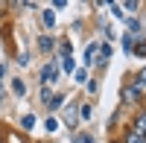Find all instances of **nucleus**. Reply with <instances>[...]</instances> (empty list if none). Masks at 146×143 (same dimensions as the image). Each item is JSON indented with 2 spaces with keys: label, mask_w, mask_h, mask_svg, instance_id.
Segmentation results:
<instances>
[{
  "label": "nucleus",
  "mask_w": 146,
  "mask_h": 143,
  "mask_svg": "<svg viewBox=\"0 0 146 143\" xmlns=\"http://www.w3.org/2000/svg\"><path fill=\"white\" fill-rule=\"evenodd\" d=\"M85 64H100V44L85 47Z\"/></svg>",
  "instance_id": "nucleus-1"
},
{
  "label": "nucleus",
  "mask_w": 146,
  "mask_h": 143,
  "mask_svg": "<svg viewBox=\"0 0 146 143\" xmlns=\"http://www.w3.org/2000/svg\"><path fill=\"white\" fill-rule=\"evenodd\" d=\"M135 134L146 137V111H140V114H137V123H135Z\"/></svg>",
  "instance_id": "nucleus-2"
},
{
  "label": "nucleus",
  "mask_w": 146,
  "mask_h": 143,
  "mask_svg": "<svg viewBox=\"0 0 146 143\" xmlns=\"http://www.w3.org/2000/svg\"><path fill=\"white\" fill-rule=\"evenodd\" d=\"M56 73H58L56 64H47V67L41 70V79H44V82H53V79H56Z\"/></svg>",
  "instance_id": "nucleus-3"
},
{
  "label": "nucleus",
  "mask_w": 146,
  "mask_h": 143,
  "mask_svg": "<svg viewBox=\"0 0 146 143\" xmlns=\"http://www.w3.org/2000/svg\"><path fill=\"white\" fill-rule=\"evenodd\" d=\"M123 97H126V102H137V97H140V91H137V85H129Z\"/></svg>",
  "instance_id": "nucleus-4"
},
{
  "label": "nucleus",
  "mask_w": 146,
  "mask_h": 143,
  "mask_svg": "<svg viewBox=\"0 0 146 143\" xmlns=\"http://www.w3.org/2000/svg\"><path fill=\"white\" fill-rule=\"evenodd\" d=\"M108 58H111V47L105 44V47H100V64H105Z\"/></svg>",
  "instance_id": "nucleus-5"
},
{
  "label": "nucleus",
  "mask_w": 146,
  "mask_h": 143,
  "mask_svg": "<svg viewBox=\"0 0 146 143\" xmlns=\"http://www.w3.org/2000/svg\"><path fill=\"white\" fill-rule=\"evenodd\" d=\"M12 91H15V93H21V97H23V93H27V85H23L21 79H15V82H12Z\"/></svg>",
  "instance_id": "nucleus-6"
},
{
  "label": "nucleus",
  "mask_w": 146,
  "mask_h": 143,
  "mask_svg": "<svg viewBox=\"0 0 146 143\" xmlns=\"http://www.w3.org/2000/svg\"><path fill=\"white\" fill-rule=\"evenodd\" d=\"M126 143H146V137H140V134H135V132H129Z\"/></svg>",
  "instance_id": "nucleus-7"
},
{
  "label": "nucleus",
  "mask_w": 146,
  "mask_h": 143,
  "mask_svg": "<svg viewBox=\"0 0 146 143\" xmlns=\"http://www.w3.org/2000/svg\"><path fill=\"white\" fill-rule=\"evenodd\" d=\"M129 32H140V21L137 18H129Z\"/></svg>",
  "instance_id": "nucleus-8"
},
{
  "label": "nucleus",
  "mask_w": 146,
  "mask_h": 143,
  "mask_svg": "<svg viewBox=\"0 0 146 143\" xmlns=\"http://www.w3.org/2000/svg\"><path fill=\"white\" fill-rule=\"evenodd\" d=\"M135 85H137V82H135ZM137 91L146 93V67H143V73H140V85H137Z\"/></svg>",
  "instance_id": "nucleus-9"
},
{
  "label": "nucleus",
  "mask_w": 146,
  "mask_h": 143,
  "mask_svg": "<svg viewBox=\"0 0 146 143\" xmlns=\"http://www.w3.org/2000/svg\"><path fill=\"white\" fill-rule=\"evenodd\" d=\"M67 123H70V126L76 123V108H73V105H67Z\"/></svg>",
  "instance_id": "nucleus-10"
},
{
  "label": "nucleus",
  "mask_w": 146,
  "mask_h": 143,
  "mask_svg": "<svg viewBox=\"0 0 146 143\" xmlns=\"http://www.w3.org/2000/svg\"><path fill=\"white\" fill-rule=\"evenodd\" d=\"M38 44H41V50H53V38H47V35H44Z\"/></svg>",
  "instance_id": "nucleus-11"
},
{
  "label": "nucleus",
  "mask_w": 146,
  "mask_h": 143,
  "mask_svg": "<svg viewBox=\"0 0 146 143\" xmlns=\"http://www.w3.org/2000/svg\"><path fill=\"white\" fill-rule=\"evenodd\" d=\"M32 126H35V117L27 114V117H23V128H32Z\"/></svg>",
  "instance_id": "nucleus-12"
},
{
  "label": "nucleus",
  "mask_w": 146,
  "mask_h": 143,
  "mask_svg": "<svg viewBox=\"0 0 146 143\" xmlns=\"http://www.w3.org/2000/svg\"><path fill=\"white\" fill-rule=\"evenodd\" d=\"M62 67L67 70V73H73V58H62Z\"/></svg>",
  "instance_id": "nucleus-13"
},
{
  "label": "nucleus",
  "mask_w": 146,
  "mask_h": 143,
  "mask_svg": "<svg viewBox=\"0 0 146 143\" xmlns=\"http://www.w3.org/2000/svg\"><path fill=\"white\" fill-rule=\"evenodd\" d=\"M53 21H56L53 12H44V26H53Z\"/></svg>",
  "instance_id": "nucleus-14"
},
{
  "label": "nucleus",
  "mask_w": 146,
  "mask_h": 143,
  "mask_svg": "<svg viewBox=\"0 0 146 143\" xmlns=\"http://www.w3.org/2000/svg\"><path fill=\"white\" fill-rule=\"evenodd\" d=\"M135 53H137V56H146V44H143V41H137V47H135Z\"/></svg>",
  "instance_id": "nucleus-15"
},
{
  "label": "nucleus",
  "mask_w": 146,
  "mask_h": 143,
  "mask_svg": "<svg viewBox=\"0 0 146 143\" xmlns=\"http://www.w3.org/2000/svg\"><path fill=\"white\" fill-rule=\"evenodd\" d=\"M76 143H94V137H91V134H79Z\"/></svg>",
  "instance_id": "nucleus-16"
}]
</instances>
